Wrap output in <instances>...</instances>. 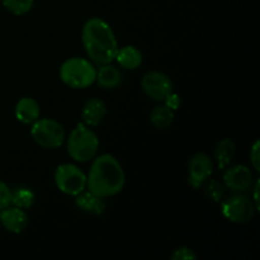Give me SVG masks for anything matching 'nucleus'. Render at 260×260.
<instances>
[{
    "label": "nucleus",
    "mask_w": 260,
    "mask_h": 260,
    "mask_svg": "<svg viewBox=\"0 0 260 260\" xmlns=\"http://www.w3.org/2000/svg\"><path fill=\"white\" fill-rule=\"evenodd\" d=\"M81 42L89 60L94 65L113 62L118 51V41L113 29L102 18L86 20L81 29Z\"/></svg>",
    "instance_id": "obj_1"
},
{
    "label": "nucleus",
    "mask_w": 260,
    "mask_h": 260,
    "mask_svg": "<svg viewBox=\"0 0 260 260\" xmlns=\"http://www.w3.org/2000/svg\"><path fill=\"white\" fill-rule=\"evenodd\" d=\"M126 175L118 159L111 154H102L93 159L88 175L86 188L103 198L113 197L122 192Z\"/></svg>",
    "instance_id": "obj_2"
},
{
    "label": "nucleus",
    "mask_w": 260,
    "mask_h": 260,
    "mask_svg": "<svg viewBox=\"0 0 260 260\" xmlns=\"http://www.w3.org/2000/svg\"><path fill=\"white\" fill-rule=\"evenodd\" d=\"M65 141L68 154L74 161L88 162L96 156L99 149L98 135L83 122L74 127Z\"/></svg>",
    "instance_id": "obj_3"
},
{
    "label": "nucleus",
    "mask_w": 260,
    "mask_h": 260,
    "mask_svg": "<svg viewBox=\"0 0 260 260\" xmlns=\"http://www.w3.org/2000/svg\"><path fill=\"white\" fill-rule=\"evenodd\" d=\"M58 76L69 88L86 89L95 83L96 68L89 58L74 56L61 63Z\"/></svg>",
    "instance_id": "obj_4"
},
{
    "label": "nucleus",
    "mask_w": 260,
    "mask_h": 260,
    "mask_svg": "<svg viewBox=\"0 0 260 260\" xmlns=\"http://www.w3.org/2000/svg\"><path fill=\"white\" fill-rule=\"evenodd\" d=\"M30 136L38 146L55 150L62 146L66 140V131L62 124L53 118H38L32 123Z\"/></svg>",
    "instance_id": "obj_5"
},
{
    "label": "nucleus",
    "mask_w": 260,
    "mask_h": 260,
    "mask_svg": "<svg viewBox=\"0 0 260 260\" xmlns=\"http://www.w3.org/2000/svg\"><path fill=\"white\" fill-rule=\"evenodd\" d=\"M55 184L63 194L76 197L86 189V174L75 164H60L53 174Z\"/></svg>",
    "instance_id": "obj_6"
},
{
    "label": "nucleus",
    "mask_w": 260,
    "mask_h": 260,
    "mask_svg": "<svg viewBox=\"0 0 260 260\" xmlns=\"http://www.w3.org/2000/svg\"><path fill=\"white\" fill-rule=\"evenodd\" d=\"M256 211L258 210L251 197L245 193H234L226 200L221 201V212L230 222L240 225L250 222Z\"/></svg>",
    "instance_id": "obj_7"
},
{
    "label": "nucleus",
    "mask_w": 260,
    "mask_h": 260,
    "mask_svg": "<svg viewBox=\"0 0 260 260\" xmlns=\"http://www.w3.org/2000/svg\"><path fill=\"white\" fill-rule=\"evenodd\" d=\"M141 88L147 96L162 102L173 91V81L161 71H149L142 76Z\"/></svg>",
    "instance_id": "obj_8"
},
{
    "label": "nucleus",
    "mask_w": 260,
    "mask_h": 260,
    "mask_svg": "<svg viewBox=\"0 0 260 260\" xmlns=\"http://www.w3.org/2000/svg\"><path fill=\"white\" fill-rule=\"evenodd\" d=\"M213 172V160L206 152H196L188 162V182L190 187L200 189L210 179Z\"/></svg>",
    "instance_id": "obj_9"
},
{
    "label": "nucleus",
    "mask_w": 260,
    "mask_h": 260,
    "mask_svg": "<svg viewBox=\"0 0 260 260\" xmlns=\"http://www.w3.org/2000/svg\"><path fill=\"white\" fill-rule=\"evenodd\" d=\"M223 170V185L233 193H246L253 188L254 175L249 167L234 165Z\"/></svg>",
    "instance_id": "obj_10"
},
{
    "label": "nucleus",
    "mask_w": 260,
    "mask_h": 260,
    "mask_svg": "<svg viewBox=\"0 0 260 260\" xmlns=\"http://www.w3.org/2000/svg\"><path fill=\"white\" fill-rule=\"evenodd\" d=\"M0 223L9 233L20 234L27 229L28 215L23 208L9 206L0 211Z\"/></svg>",
    "instance_id": "obj_11"
},
{
    "label": "nucleus",
    "mask_w": 260,
    "mask_h": 260,
    "mask_svg": "<svg viewBox=\"0 0 260 260\" xmlns=\"http://www.w3.org/2000/svg\"><path fill=\"white\" fill-rule=\"evenodd\" d=\"M80 114L83 123L89 127H96L106 117L107 106L102 99L93 96L84 103Z\"/></svg>",
    "instance_id": "obj_12"
},
{
    "label": "nucleus",
    "mask_w": 260,
    "mask_h": 260,
    "mask_svg": "<svg viewBox=\"0 0 260 260\" xmlns=\"http://www.w3.org/2000/svg\"><path fill=\"white\" fill-rule=\"evenodd\" d=\"M15 118L23 124H32L40 118L41 107L36 99L30 96H23L15 104Z\"/></svg>",
    "instance_id": "obj_13"
},
{
    "label": "nucleus",
    "mask_w": 260,
    "mask_h": 260,
    "mask_svg": "<svg viewBox=\"0 0 260 260\" xmlns=\"http://www.w3.org/2000/svg\"><path fill=\"white\" fill-rule=\"evenodd\" d=\"M122 80H123V76H122L121 70L117 66L112 65V62L104 63L99 66V69H96L95 83L98 84L99 88L107 89V90L116 89L121 85Z\"/></svg>",
    "instance_id": "obj_14"
},
{
    "label": "nucleus",
    "mask_w": 260,
    "mask_h": 260,
    "mask_svg": "<svg viewBox=\"0 0 260 260\" xmlns=\"http://www.w3.org/2000/svg\"><path fill=\"white\" fill-rule=\"evenodd\" d=\"M104 200L106 198L94 194L90 190H88V192L83 190L80 194H78L75 197V203L84 212L90 213V215L101 216L106 211L107 207V203Z\"/></svg>",
    "instance_id": "obj_15"
},
{
    "label": "nucleus",
    "mask_w": 260,
    "mask_h": 260,
    "mask_svg": "<svg viewBox=\"0 0 260 260\" xmlns=\"http://www.w3.org/2000/svg\"><path fill=\"white\" fill-rule=\"evenodd\" d=\"M114 61H117L118 65L126 70H136L144 62V56L139 48L132 45H127L118 48Z\"/></svg>",
    "instance_id": "obj_16"
},
{
    "label": "nucleus",
    "mask_w": 260,
    "mask_h": 260,
    "mask_svg": "<svg viewBox=\"0 0 260 260\" xmlns=\"http://www.w3.org/2000/svg\"><path fill=\"white\" fill-rule=\"evenodd\" d=\"M235 151L236 146L231 139L225 137L217 142L215 147V160L218 169L223 170L229 167V164L233 161L234 156H235Z\"/></svg>",
    "instance_id": "obj_17"
},
{
    "label": "nucleus",
    "mask_w": 260,
    "mask_h": 260,
    "mask_svg": "<svg viewBox=\"0 0 260 260\" xmlns=\"http://www.w3.org/2000/svg\"><path fill=\"white\" fill-rule=\"evenodd\" d=\"M174 118L175 112L164 103L154 107L150 113V122L157 129H168L174 122Z\"/></svg>",
    "instance_id": "obj_18"
},
{
    "label": "nucleus",
    "mask_w": 260,
    "mask_h": 260,
    "mask_svg": "<svg viewBox=\"0 0 260 260\" xmlns=\"http://www.w3.org/2000/svg\"><path fill=\"white\" fill-rule=\"evenodd\" d=\"M35 203V193L29 188L20 187L12 190V205L15 207L27 210L30 208Z\"/></svg>",
    "instance_id": "obj_19"
},
{
    "label": "nucleus",
    "mask_w": 260,
    "mask_h": 260,
    "mask_svg": "<svg viewBox=\"0 0 260 260\" xmlns=\"http://www.w3.org/2000/svg\"><path fill=\"white\" fill-rule=\"evenodd\" d=\"M35 0H2V4L8 12L14 15H24L33 8Z\"/></svg>",
    "instance_id": "obj_20"
},
{
    "label": "nucleus",
    "mask_w": 260,
    "mask_h": 260,
    "mask_svg": "<svg viewBox=\"0 0 260 260\" xmlns=\"http://www.w3.org/2000/svg\"><path fill=\"white\" fill-rule=\"evenodd\" d=\"M206 184V196L210 198L213 202H221L223 198V194H225V185L223 183L218 182L217 179H208Z\"/></svg>",
    "instance_id": "obj_21"
},
{
    "label": "nucleus",
    "mask_w": 260,
    "mask_h": 260,
    "mask_svg": "<svg viewBox=\"0 0 260 260\" xmlns=\"http://www.w3.org/2000/svg\"><path fill=\"white\" fill-rule=\"evenodd\" d=\"M172 260H194L197 259V254L188 246H179L175 249L170 255Z\"/></svg>",
    "instance_id": "obj_22"
},
{
    "label": "nucleus",
    "mask_w": 260,
    "mask_h": 260,
    "mask_svg": "<svg viewBox=\"0 0 260 260\" xmlns=\"http://www.w3.org/2000/svg\"><path fill=\"white\" fill-rule=\"evenodd\" d=\"M12 205V189L5 182L0 180V211Z\"/></svg>",
    "instance_id": "obj_23"
},
{
    "label": "nucleus",
    "mask_w": 260,
    "mask_h": 260,
    "mask_svg": "<svg viewBox=\"0 0 260 260\" xmlns=\"http://www.w3.org/2000/svg\"><path fill=\"white\" fill-rule=\"evenodd\" d=\"M250 162L251 167L255 169V172L260 170V152H259V140H256L250 149Z\"/></svg>",
    "instance_id": "obj_24"
},
{
    "label": "nucleus",
    "mask_w": 260,
    "mask_h": 260,
    "mask_svg": "<svg viewBox=\"0 0 260 260\" xmlns=\"http://www.w3.org/2000/svg\"><path fill=\"white\" fill-rule=\"evenodd\" d=\"M162 102H164V104H167V106L169 107L170 109H173L174 112L178 111V109L180 108V104H182L180 95L179 94L174 93V91H172L170 94H168V96Z\"/></svg>",
    "instance_id": "obj_25"
}]
</instances>
